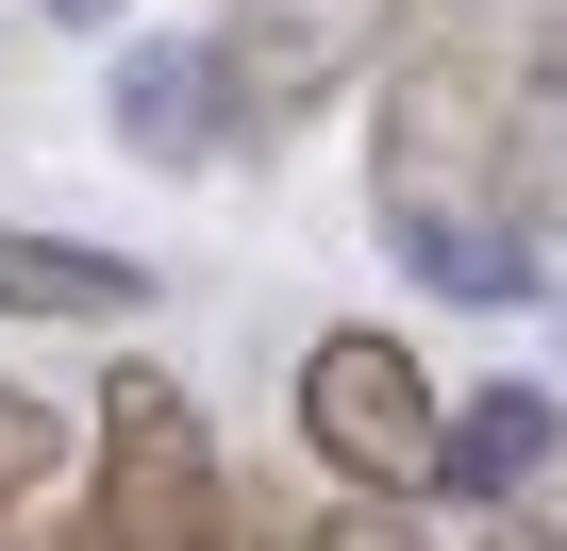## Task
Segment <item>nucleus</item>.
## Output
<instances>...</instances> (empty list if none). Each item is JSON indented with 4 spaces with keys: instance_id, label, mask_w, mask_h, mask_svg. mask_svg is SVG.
<instances>
[{
    "instance_id": "nucleus-1",
    "label": "nucleus",
    "mask_w": 567,
    "mask_h": 551,
    "mask_svg": "<svg viewBox=\"0 0 567 551\" xmlns=\"http://www.w3.org/2000/svg\"><path fill=\"white\" fill-rule=\"evenodd\" d=\"M368 217L384 267L467 318L534 302V217H517V68L501 51H417L384 68V134H368Z\"/></svg>"
},
{
    "instance_id": "nucleus-2",
    "label": "nucleus",
    "mask_w": 567,
    "mask_h": 551,
    "mask_svg": "<svg viewBox=\"0 0 567 551\" xmlns=\"http://www.w3.org/2000/svg\"><path fill=\"white\" fill-rule=\"evenodd\" d=\"M51 551H250V501H234V468L167 368L101 385V468H84V518Z\"/></svg>"
},
{
    "instance_id": "nucleus-3",
    "label": "nucleus",
    "mask_w": 567,
    "mask_h": 551,
    "mask_svg": "<svg viewBox=\"0 0 567 551\" xmlns=\"http://www.w3.org/2000/svg\"><path fill=\"white\" fill-rule=\"evenodd\" d=\"M301 435H318V468H334L351 501H434V435H451V401H434V368H417L384 318H351V335L301 351Z\"/></svg>"
},
{
    "instance_id": "nucleus-4",
    "label": "nucleus",
    "mask_w": 567,
    "mask_h": 551,
    "mask_svg": "<svg viewBox=\"0 0 567 551\" xmlns=\"http://www.w3.org/2000/svg\"><path fill=\"white\" fill-rule=\"evenodd\" d=\"M384 18H401V0H234V18L200 34V51H217V118H234V151L334 118V101L384 68Z\"/></svg>"
},
{
    "instance_id": "nucleus-5",
    "label": "nucleus",
    "mask_w": 567,
    "mask_h": 551,
    "mask_svg": "<svg viewBox=\"0 0 567 551\" xmlns=\"http://www.w3.org/2000/svg\"><path fill=\"white\" fill-rule=\"evenodd\" d=\"M550 468H567V401L550 385H467L451 435H434V501H467V518H517Z\"/></svg>"
},
{
    "instance_id": "nucleus-6",
    "label": "nucleus",
    "mask_w": 567,
    "mask_h": 551,
    "mask_svg": "<svg viewBox=\"0 0 567 551\" xmlns=\"http://www.w3.org/2000/svg\"><path fill=\"white\" fill-rule=\"evenodd\" d=\"M117 151H134V167H217V151H234L200 34H134V51H117Z\"/></svg>"
},
{
    "instance_id": "nucleus-7",
    "label": "nucleus",
    "mask_w": 567,
    "mask_h": 551,
    "mask_svg": "<svg viewBox=\"0 0 567 551\" xmlns=\"http://www.w3.org/2000/svg\"><path fill=\"white\" fill-rule=\"evenodd\" d=\"M134 302H151L134 251H84V234L0 217V318H134Z\"/></svg>"
},
{
    "instance_id": "nucleus-8",
    "label": "nucleus",
    "mask_w": 567,
    "mask_h": 551,
    "mask_svg": "<svg viewBox=\"0 0 567 551\" xmlns=\"http://www.w3.org/2000/svg\"><path fill=\"white\" fill-rule=\"evenodd\" d=\"M517 217L567 234V18L517 51Z\"/></svg>"
},
{
    "instance_id": "nucleus-9",
    "label": "nucleus",
    "mask_w": 567,
    "mask_h": 551,
    "mask_svg": "<svg viewBox=\"0 0 567 551\" xmlns=\"http://www.w3.org/2000/svg\"><path fill=\"white\" fill-rule=\"evenodd\" d=\"M51 468H68V418L34 385H0V551H18V518L51 501Z\"/></svg>"
},
{
    "instance_id": "nucleus-10",
    "label": "nucleus",
    "mask_w": 567,
    "mask_h": 551,
    "mask_svg": "<svg viewBox=\"0 0 567 551\" xmlns=\"http://www.w3.org/2000/svg\"><path fill=\"white\" fill-rule=\"evenodd\" d=\"M301 551H434V534H417V501H334Z\"/></svg>"
},
{
    "instance_id": "nucleus-11",
    "label": "nucleus",
    "mask_w": 567,
    "mask_h": 551,
    "mask_svg": "<svg viewBox=\"0 0 567 551\" xmlns=\"http://www.w3.org/2000/svg\"><path fill=\"white\" fill-rule=\"evenodd\" d=\"M34 18H68V34H117V18H134V0H34Z\"/></svg>"
}]
</instances>
